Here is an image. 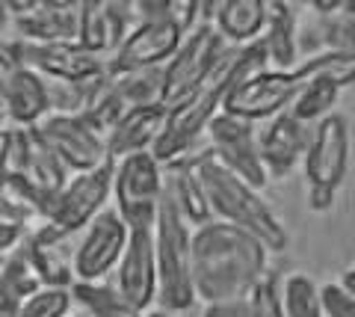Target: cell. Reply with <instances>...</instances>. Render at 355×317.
Listing matches in <instances>:
<instances>
[{"label": "cell", "mask_w": 355, "mask_h": 317, "mask_svg": "<svg viewBox=\"0 0 355 317\" xmlns=\"http://www.w3.org/2000/svg\"><path fill=\"white\" fill-rule=\"evenodd\" d=\"M190 273L196 300H243L270 273V252L243 228L207 220L190 234Z\"/></svg>", "instance_id": "cell-1"}, {"label": "cell", "mask_w": 355, "mask_h": 317, "mask_svg": "<svg viewBox=\"0 0 355 317\" xmlns=\"http://www.w3.org/2000/svg\"><path fill=\"white\" fill-rule=\"evenodd\" d=\"M263 69H270V65H266V53H263L261 39L246 48H228L222 53L219 65L210 71V78L198 86L187 101L172 107V110H166L163 130H160L157 143L151 146L154 160H157L160 166H166V163H172V160L190 157L193 148L202 143L210 119L222 113V101H225L231 86L240 78H246V74L263 71Z\"/></svg>", "instance_id": "cell-2"}, {"label": "cell", "mask_w": 355, "mask_h": 317, "mask_svg": "<svg viewBox=\"0 0 355 317\" xmlns=\"http://www.w3.org/2000/svg\"><path fill=\"white\" fill-rule=\"evenodd\" d=\"M190 157L214 220L237 225L252 237H258L266 252L287 249V228L282 225V220L275 216V211L266 205V199L258 190H252L246 181H240L225 166H219L207 151Z\"/></svg>", "instance_id": "cell-3"}, {"label": "cell", "mask_w": 355, "mask_h": 317, "mask_svg": "<svg viewBox=\"0 0 355 317\" xmlns=\"http://www.w3.org/2000/svg\"><path fill=\"white\" fill-rule=\"evenodd\" d=\"M190 234L193 228L175 214V207L163 196L151 225V243L154 267H157V305L166 314H181L196 302L190 273Z\"/></svg>", "instance_id": "cell-4"}, {"label": "cell", "mask_w": 355, "mask_h": 317, "mask_svg": "<svg viewBox=\"0 0 355 317\" xmlns=\"http://www.w3.org/2000/svg\"><path fill=\"white\" fill-rule=\"evenodd\" d=\"M349 169V122L343 113H329L311 125V143L302 157L308 184V207L326 214Z\"/></svg>", "instance_id": "cell-5"}, {"label": "cell", "mask_w": 355, "mask_h": 317, "mask_svg": "<svg viewBox=\"0 0 355 317\" xmlns=\"http://www.w3.org/2000/svg\"><path fill=\"white\" fill-rule=\"evenodd\" d=\"M113 199V160L101 163L95 169L74 172L62 190L53 196L44 214V225L60 237H74L95 220Z\"/></svg>", "instance_id": "cell-6"}, {"label": "cell", "mask_w": 355, "mask_h": 317, "mask_svg": "<svg viewBox=\"0 0 355 317\" xmlns=\"http://www.w3.org/2000/svg\"><path fill=\"white\" fill-rule=\"evenodd\" d=\"M187 30L175 18V3L160 15L137 21L121 45L107 57V74L121 78L130 71H146V69H163L172 60V53L184 42Z\"/></svg>", "instance_id": "cell-7"}, {"label": "cell", "mask_w": 355, "mask_h": 317, "mask_svg": "<svg viewBox=\"0 0 355 317\" xmlns=\"http://www.w3.org/2000/svg\"><path fill=\"white\" fill-rule=\"evenodd\" d=\"M225 42L216 36L210 24H196L184 36V42L172 53V60L163 65V80H160V104L172 110L181 101H187L198 86H202L210 71L219 65L225 53Z\"/></svg>", "instance_id": "cell-8"}, {"label": "cell", "mask_w": 355, "mask_h": 317, "mask_svg": "<svg viewBox=\"0 0 355 317\" xmlns=\"http://www.w3.org/2000/svg\"><path fill=\"white\" fill-rule=\"evenodd\" d=\"M163 199V166L151 151L113 160V211L128 228H151Z\"/></svg>", "instance_id": "cell-9"}, {"label": "cell", "mask_w": 355, "mask_h": 317, "mask_svg": "<svg viewBox=\"0 0 355 317\" xmlns=\"http://www.w3.org/2000/svg\"><path fill=\"white\" fill-rule=\"evenodd\" d=\"M308 78L305 62H299L296 69H263L240 78L234 86L228 89L225 101H222V113L246 119V122H270L272 116L284 113L291 107L296 89L302 86V80Z\"/></svg>", "instance_id": "cell-10"}, {"label": "cell", "mask_w": 355, "mask_h": 317, "mask_svg": "<svg viewBox=\"0 0 355 317\" xmlns=\"http://www.w3.org/2000/svg\"><path fill=\"white\" fill-rule=\"evenodd\" d=\"M36 139L62 163V169L86 172L107 163L104 134L98 130L86 116H65V113H48L42 122L33 128Z\"/></svg>", "instance_id": "cell-11"}, {"label": "cell", "mask_w": 355, "mask_h": 317, "mask_svg": "<svg viewBox=\"0 0 355 317\" xmlns=\"http://www.w3.org/2000/svg\"><path fill=\"white\" fill-rule=\"evenodd\" d=\"M205 137H207V155L219 166H225L231 175L246 181L252 190L258 193L263 190L266 172L258 157V125L228 113H216L210 119Z\"/></svg>", "instance_id": "cell-12"}, {"label": "cell", "mask_w": 355, "mask_h": 317, "mask_svg": "<svg viewBox=\"0 0 355 317\" xmlns=\"http://www.w3.org/2000/svg\"><path fill=\"white\" fill-rule=\"evenodd\" d=\"M128 232L130 228L113 207H104L80 232V243L71 255L74 282H107V276H113L128 243Z\"/></svg>", "instance_id": "cell-13"}, {"label": "cell", "mask_w": 355, "mask_h": 317, "mask_svg": "<svg viewBox=\"0 0 355 317\" xmlns=\"http://www.w3.org/2000/svg\"><path fill=\"white\" fill-rule=\"evenodd\" d=\"M21 60L48 83H83L107 74V57L86 51L80 42H21Z\"/></svg>", "instance_id": "cell-14"}, {"label": "cell", "mask_w": 355, "mask_h": 317, "mask_svg": "<svg viewBox=\"0 0 355 317\" xmlns=\"http://www.w3.org/2000/svg\"><path fill=\"white\" fill-rule=\"evenodd\" d=\"M113 288L137 314L157 302V267H154L151 228H130L128 243L113 270Z\"/></svg>", "instance_id": "cell-15"}, {"label": "cell", "mask_w": 355, "mask_h": 317, "mask_svg": "<svg viewBox=\"0 0 355 317\" xmlns=\"http://www.w3.org/2000/svg\"><path fill=\"white\" fill-rule=\"evenodd\" d=\"M9 24H15L18 39L30 45L77 39V15L80 3L69 0H42V3H3Z\"/></svg>", "instance_id": "cell-16"}, {"label": "cell", "mask_w": 355, "mask_h": 317, "mask_svg": "<svg viewBox=\"0 0 355 317\" xmlns=\"http://www.w3.org/2000/svg\"><path fill=\"white\" fill-rule=\"evenodd\" d=\"M311 143V125H302L291 113H279L270 122H263L258 134V157L266 178H287L296 166H302V157Z\"/></svg>", "instance_id": "cell-17"}, {"label": "cell", "mask_w": 355, "mask_h": 317, "mask_svg": "<svg viewBox=\"0 0 355 317\" xmlns=\"http://www.w3.org/2000/svg\"><path fill=\"white\" fill-rule=\"evenodd\" d=\"M48 113V80L33 69L18 65L0 78V116L9 119L12 128H36Z\"/></svg>", "instance_id": "cell-18"}, {"label": "cell", "mask_w": 355, "mask_h": 317, "mask_svg": "<svg viewBox=\"0 0 355 317\" xmlns=\"http://www.w3.org/2000/svg\"><path fill=\"white\" fill-rule=\"evenodd\" d=\"M133 24L137 18H133V6L128 3H80L74 42H80L92 53L110 57Z\"/></svg>", "instance_id": "cell-19"}, {"label": "cell", "mask_w": 355, "mask_h": 317, "mask_svg": "<svg viewBox=\"0 0 355 317\" xmlns=\"http://www.w3.org/2000/svg\"><path fill=\"white\" fill-rule=\"evenodd\" d=\"M166 122V107L163 104H146V107H128L121 119L107 130L104 148L110 160H121L128 155L151 151L157 143L160 130Z\"/></svg>", "instance_id": "cell-20"}, {"label": "cell", "mask_w": 355, "mask_h": 317, "mask_svg": "<svg viewBox=\"0 0 355 317\" xmlns=\"http://www.w3.org/2000/svg\"><path fill=\"white\" fill-rule=\"evenodd\" d=\"M163 196H166V202L175 207V214L190 228H198L207 220H214L207 199L202 193V184L196 178L193 157H181V160H172L163 166Z\"/></svg>", "instance_id": "cell-21"}, {"label": "cell", "mask_w": 355, "mask_h": 317, "mask_svg": "<svg viewBox=\"0 0 355 317\" xmlns=\"http://www.w3.org/2000/svg\"><path fill=\"white\" fill-rule=\"evenodd\" d=\"M266 24V0H222L214 3L210 27L225 48H246L261 39Z\"/></svg>", "instance_id": "cell-22"}, {"label": "cell", "mask_w": 355, "mask_h": 317, "mask_svg": "<svg viewBox=\"0 0 355 317\" xmlns=\"http://www.w3.org/2000/svg\"><path fill=\"white\" fill-rule=\"evenodd\" d=\"M261 45L270 69H296L299 39H296V9L291 3H266V24L261 33Z\"/></svg>", "instance_id": "cell-23"}, {"label": "cell", "mask_w": 355, "mask_h": 317, "mask_svg": "<svg viewBox=\"0 0 355 317\" xmlns=\"http://www.w3.org/2000/svg\"><path fill=\"white\" fill-rule=\"evenodd\" d=\"M305 69H308V78L302 80V86L296 89L291 107H287V113H291L293 119H299L302 125H314L320 122L323 116L335 113V104L340 101V86L326 78V74L317 71L314 60H305Z\"/></svg>", "instance_id": "cell-24"}, {"label": "cell", "mask_w": 355, "mask_h": 317, "mask_svg": "<svg viewBox=\"0 0 355 317\" xmlns=\"http://www.w3.org/2000/svg\"><path fill=\"white\" fill-rule=\"evenodd\" d=\"M71 302H77L89 317H142L119 297L113 282H74L69 288Z\"/></svg>", "instance_id": "cell-25"}, {"label": "cell", "mask_w": 355, "mask_h": 317, "mask_svg": "<svg viewBox=\"0 0 355 317\" xmlns=\"http://www.w3.org/2000/svg\"><path fill=\"white\" fill-rule=\"evenodd\" d=\"M279 300L284 317H323L320 288L305 273H291V276L279 279Z\"/></svg>", "instance_id": "cell-26"}, {"label": "cell", "mask_w": 355, "mask_h": 317, "mask_svg": "<svg viewBox=\"0 0 355 317\" xmlns=\"http://www.w3.org/2000/svg\"><path fill=\"white\" fill-rule=\"evenodd\" d=\"M160 80L163 69H146V71H130L113 78L119 98L125 107H146V104H160Z\"/></svg>", "instance_id": "cell-27"}, {"label": "cell", "mask_w": 355, "mask_h": 317, "mask_svg": "<svg viewBox=\"0 0 355 317\" xmlns=\"http://www.w3.org/2000/svg\"><path fill=\"white\" fill-rule=\"evenodd\" d=\"M71 291L42 285L21 302L18 317H71Z\"/></svg>", "instance_id": "cell-28"}, {"label": "cell", "mask_w": 355, "mask_h": 317, "mask_svg": "<svg viewBox=\"0 0 355 317\" xmlns=\"http://www.w3.org/2000/svg\"><path fill=\"white\" fill-rule=\"evenodd\" d=\"M246 311L249 317H284L279 300V276L275 273H263L254 282V288L246 293Z\"/></svg>", "instance_id": "cell-29"}, {"label": "cell", "mask_w": 355, "mask_h": 317, "mask_svg": "<svg viewBox=\"0 0 355 317\" xmlns=\"http://www.w3.org/2000/svg\"><path fill=\"white\" fill-rule=\"evenodd\" d=\"M320 309L323 317H355V293L338 282L320 288Z\"/></svg>", "instance_id": "cell-30"}, {"label": "cell", "mask_w": 355, "mask_h": 317, "mask_svg": "<svg viewBox=\"0 0 355 317\" xmlns=\"http://www.w3.org/2000/svg\"><path fill=\"white\" fill-rule=\"evenodd\" d=\"M202 317H249V311H246V297H243V300H216V302H205Z\"/></svg>", "instance_id": "cell-31"}, {"label": "cell", "mask_w": 355, "mask_h": 317, "mask_svg": "<svg viewBox=\"0 0 355 317\" xmlns=\"http://www.w3.org/2000/svg\"><path fill=\"white\" fill-rule=\"evenodd\" d=\"M24 234H27L24 225L9 223V220H0V261H3L21 243V237H24Z\"/></svg>", "instance_id": "cell-32"}, {"label": "cell", "mask_w": 355, "mask_h": 317, "mask_svg": "<svg viewBox=\"0 0 355 317\" xmlns=\"http://www.w3.org/2000/svg\"><path fill=\"white\" fill-rule=\"evenodd\" d=\"M9 24V15H6V6L0 3V36H3V27Z\"/></svg>", "instance_id": "cell-33"}, {"label": "cell", "mask_w": 355, "mask_h": 317, "mask_svg": "<svg viewBox=\"0 0 355 317\" xmlns=\"http://www.w3.org/2000/svg\"><path fill=\"white\" fill-rule=\"evenodd\" d=\"M142 317H169V314H166L163 309H148V311L142 314Z\"/></svg>", "instance_id": "cell-34"}, {"label": "cell", "mask_w": 355, "mask_h": 317, "mask_svg": "<svg viewBox=\"0 0 355 317\" xmlns=\"http://www.w3.org/2000/svg\"><path fill=\"white\" fill-rule=\"evenodd\" d=\"M0 130H3V116H0Z\"/></svg>", "instance_id": "cell-35"}]
</instances>
